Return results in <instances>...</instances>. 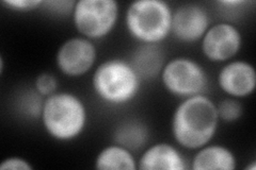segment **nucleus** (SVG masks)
Wrapping results in <instances>:
<instances>
[{
  "label": "nucleus",
  "mask_w": 256,
  "mask_h": 170,
  "mask_svg": "<svg viewBox=\"0 0 256 170\" xmlns=\"http://www.w3.org/2000/svg\"><path fill=\"white\" fill-rule=\"evenodd\" d=\"M210 27V14L201 4L185 3L173 10L171 34L180 42H200Z\"/></svg>",
  "instance_id": "9"
},
{
  "label": "nucleus",
  "mask_w": 256,
  "mask_h": 170,
  "mask_svg": "<svg viewBox=\"0 0 256 170\" xmlns=\"http://www.w3.org/2000/svg\"><path fill=\"white\" fill-rule=\"evenodd\" d=\"M44 1L42 0H4L2 4H4L8 9L20 13L32 12L40 6H42Z\"/></svg>",
  "instance_id": "18"
},
{
  "label": "nucleus",
  "mask_w": 256,
  "mask_h": 170,
  "mask_svg": "<svg viewBox=\"0 0 256 170\" xmlns=\"http://www.w3.org/2000/svg\"><path fill=\"white\" fill-rule=\"evenodd\" d=\"M4 58H2V56H0V74H4Z\"/></svg>",
  "instance_id": "21"
},
{
  "label": "nucleus",
  "mask_w": 256,
  "mask_h": 170,
  "mask_svg": "<svg viewBox=\"0 0 256 170\" xmlns=\"http://www.w3.org/2000/svg\"><path fill=\"white\" fill-rule=\"evenodd\" d=\"M76 1H44L43 6H47L54 13L58 14H66L73 12L74 5Z\"/></svg>",
  "instance_id": "20"
},
{
  "label": "nucleus",
  "mask_w": 256,
  "mask_h": 170,
  "mask_svg": "<svg viewBox=\"0 0 256 170\" xmlns=\"http://www.w3.org/2000/svg\"><path fill=\"white\" fill-rule=\"evenodd\" d=\"M191 160L192 170H234L237 168L235 153L218 144H207L196 150Z\"/></svg>",
  "instance_id": "12"
},
{
  "label": "nucleus",
  "mask_w": 256,
  "mask_h": 170,
  "mask_svg": "<svg viewBox=\"0 0 256 170\" xmlns=\"http://www.w3.org/2000/svg\"><path fill=\"white\" fill-rule=\"evenodd\" d=\"M160 78L166 91L180 99L204 95L210 86L205 68L188 56H176L166 61Z\"/></svg>",
  "instance_id": "6"
},
{
  "label": "nucleus",
  "mask_w": 256,
  "mask_h": 170,
  "mask_svg": "<svg viewBox=\"0 0 256 170\" xmlns=\"http://www.w3.org/2000/svg\"><path fill=\"white\" fill-rule=\"evenodd\" d=\"M142 80L130 61L109 59L95 68L92 76L93 91L109 105L121 107L138 96Z\"/></svg>",
  "instance_id": "3"
},
{
  "label": "nucleus",
  "mask_w": 256,
  "mask_h": 170,
  "mask_svg": "<svg viewBox=\"0 0 256 170\" xmlns=\"http://www.w3.org/2000/svg\"><path fill=\"white\" fill-rule=\"evenodd\" d=\"M219 116L210 97H189L175 108L171 119V133L175 143L187 150H198L212 143L217 134Z\"/></svg>",
  "instance_id": "1"
},
{
  "label": "nucleus",
  "mask_w": 256,
  "mask_h": 170,
  "mask_svg": "<svg viewBox=\"0 0 256 170\" xmlns=\"http://www.w3.org/2000/svg\"><path fill=\"white\" fill-rule=\"evenodd\" d=\"M187 168V161L178 148L164 142L148 146L138 160L140 170H185Z\"/></svg>",
  "instance_id": "11"
},
{
  "label": "nucleus",
  "mask_w": 256,
  "mask_h": 170,
  "mask_svg": "<svg viewBox=\"0 0 256 170\" xmlns=\"http://www.w3.org/2000/svg\"><path fill=\"white\" fill-rule=\"evenodd\" d=\"M173 9L164 0H136L125 12V27L141 44L159 45L171 35Z\"/></svg>",
  "instance_id": "4"
},
{
  "label": "nucleus",
  "mask_w": 256,
  "mask_h": 170,
  "mask_svg": "<svg viewBox=\"0 0 256 170\" xmlns=\"http://www.w3.org/2000/svg\"><path fill=\"white\" fill-rule=\"evenodd\" d=\"M120 4L116 0H78L72 19L80 36L98 40L108 36L116 28Z\"/></svg>",
  "instance_id": "5"
},
{
  "label": "nucleus",
  "mask_w": 256,
  "mask_h": 170,
  "mask_svg": "<svg viewBox=\"0 0 256 170\" xmlns=\"http://www.w3.org/2000/svg\"><path fill=\"white\" fill-rule=\"evenodd\" d=\"M114 140L130 151L146 147L148 141V129L139 120H126L116 129Z\"/></svg>",
  "instance_id": "15"
},
{
  "label": "nucleus",
  "mask_w": 256,
  "mask_h": 170,
  "mask_svg": "<svg viewBox=\"0 0 256 170\" xmlns=\"http://www.w3.org/2000/svg\"><path fill=\"white\" fill-rule=\"evenodd\" d=\"M98 49L93 40L84 36L68 38L56 53V65L64 76L82 77L94 67Z\"/></svg>",
  "instance_id": "7"
},
{
  "label": "nucleus",
  "mask_w": 256,
  "mask_h": 170,
  "mask_svg": "<svg viewBox=\"0 0 256 170\" xmlns=\"http://www.w3.org/2000/svg\"><path fill=\"white\" fill-rule=\"evenodd\" d=\"M201 50L207 60L214 63H226L239 53L242 47L240 30L228 21L210 25L200 40Z\"/></svg>",
  "instance_id": "8"
},
{
  "label": "nucleus",
  "mask_w": 256,
  "mask_h": 170,
  "mask_svg": "<svg viewBox=\"0 0 256 170\" xmlns=\"http://www.w3.org/2000/svg\"><path fill=\"white\" fill-rule=\"evenodd\" d=\"M32 166L26 159L20 157H10L2 161L0 170H32Z\"/></svg>",
  "instance_id": "19"
},
{
  "label": "nucleus",
  "mask_w": 256,
  "mask_h": 170,
  "mask_svg": "<svg viewBox=\"0 0 256 170\" xmlns=\"http://www.w3.org/2000/svg\"><path fill=\"white\" fill-rule=\"evenodd\" d=\"M34 90L43 98H47V97L58 92V81L50 72H42L34 81Z\"/></svg>",
  "instance_id": "17"
},
{
  "label": "nucleus",
  "mask_w": 256,
  "mask_h": 170,
  "mask_svg": "<svg viewBox=\"0 0 256 170\" xmlns=\"http://www.w3.org/2000/svg\"><path fill=\"white\" fill-rule=\"evenodd\" d=\"M217 104V112L219 120L226 124H233L242 117L244 107L239 99L228 98L221 100Z\"/></svg>",
  "instance_id": "16"
},
{
  "label": "nucleus",
  "mask_w": 256,
  "mask_h": 170,
  "mask_svg": "<svg viewBox=\"0 0 256 170\" xmlns=\"http://www.w3.org/2000/svg\"><path fill=\"white\" fill-rule=\"evenodd\" d=\"M95 168L100 170H136L138 161L134 152L118 144L102 148L95 159Z\"/></svg>",
  "instance_id": "14"
},
{
  "label": "nucleus",
  "mask_w": 256,
  "mask_h": 170,
  "mask_svg": "<svg viewBox=\"0 0 256 170\" xmlns=\"http://www.w3.org/2000/svg\"><path fill=\"white\" fill-rule=\"evenodd\" d=\"M130 62L141 80H150L160 76L166 61L159 45L142 44L136 49Z\"/></svg>",
  "instance_id": "13"
},
{
  "label": "nucleus",
  "mask_w": 256,
  "mask_h": 170,
  "mask_svg": "<svg viewBox=\"0 0 256 170\" xmlns=\"http://www.w3.org/2000/svg\"><path fill=\"white\" fill-rule=\"evenodd\" d=\"M41 120L52 140L68 143L84 133L88 124V110L79 96L57 92L44 98Z\"/></svg>",
  "instance_id": "2"
},
{
  "label": "nucleus",
  "mask_w": 256,
  "mask_h": 170,
  "mask_svg": "<svg viewBox=\"0 0 256 170\" xmlns=\"http://www.w3.org/2000/svg\"><path fill=\"white\" fill-rule=\"evenodd\" d=\"M217 83L228 97L235 99L246 98L256 88L255 68L246 61H228L220 69Z\"/></svg>",
  "instance_id": "10"
}]
</instances>
